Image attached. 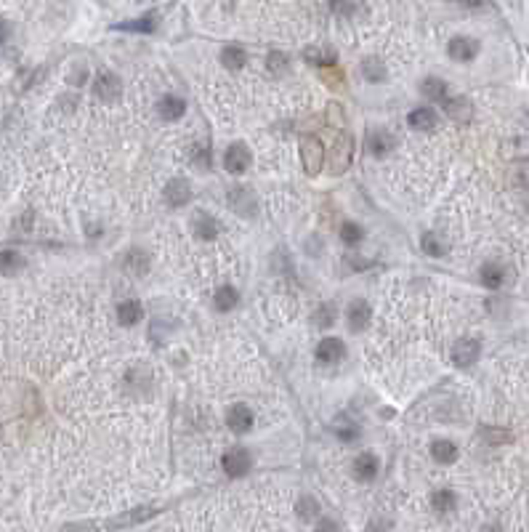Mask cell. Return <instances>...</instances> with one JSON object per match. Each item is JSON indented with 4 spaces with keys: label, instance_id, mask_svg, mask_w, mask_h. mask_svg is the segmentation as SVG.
I'll return each mask as SVG.
<instances>
[{
    "label": "cell",
    "instance_id": "cell-33",
    "mask_svg": "<svg viewBox=\"0 0 529 532\" xmlns=\"http://www.w3.org/2000/svg\"><path fill=\"white\" fill-rule=\"evenodd\" d=\"M154 27H157V16L154 14L141 16L138 22H131V24H122V30H136V32H152Z\"/></svg>",
    "mask_w": 529,
    "mask_h": 532
},
{
    "label": "cell",
    "instance_id": "cell-9",
    "mask_svg": "<svg viewBox=\"0 0 529 532\" xmlns=\"http://www.w3.org/2000/svg\"><path fill=\"white\" fill-rule=\"evenodd\" d=\"M192 200V189H189V182H184V179H173V182H168L165 186V202L170 208H181Z\"/></svg>",
    "mask_w": 529,
    "mask_h": 532
},
{
    "label": "cell",
    "instance_id": "cell-10",
    "mask_svg": "<svg viewBox=\"0 0 529 532\" xmlns=\"http://www.w3.org/2000/svg\"><path fill=\"white\" fill-rule=\"evenodd\" d=\"M227 424L234 434H247L253 428V412L247 410L245 405H234L227 415Z\"/></svg>",
    "mask_w": 529,
    "mask_h": 532
},
{
    "label": "cell",
    "instance_id": "cell-6",
    "mask_svg": "<svg viewBox=\"0 0 529 532\" xmlns=\"http://www.w3.org/2000/svg\"><path fill=\"white\" fill-rule=\"evenodd\" d=\"M93 91L96 96L101 99V102H115V99H120V80L112 75V72H101V75L96 77V86H93Z\"/></svg>",
    "mask_w": 529,
    "mask_h": 532
},
{
    "label": "cell",
    "instance_id": "cell-4",
    "mask_svg": "<svg viewBox=\"0 0 529 532\" xmlns=\"http://www.w3.org/2000/svg\"><path fill=\"white\" fill-rule=\"evenodd\" d=\"M479 351H482V344L476 338H460L453 346V362L457 367H469L479 360Z\"/></svg>",
    "mask_w": 529,
    "mask_h": 532
},
{
    "label": "cell",
    "instance_id": "cell-14",
    "mask_svg": "<svg viewBox=\"0 0 529 532\" xmlns=\"http://www.w3.org/2000/svg\"><path fill=\"white\" fill-rule=\"evenodd\" d=\"M192 232H195L200 240H213L218 234V221L208 216V213H197L192 218Z\"/></svg>",
    "mask_w": 529,
    "mask_h": 532
},
{
    "label": "cell",
    "instance_id": "cell-19",
    "mask_svg": "<svg viewBox=\"0 0 529 532\" xmlns=\"http://www.w3.org/2000/svg\"><path fill=\"white\" fill-rule=\"evenodd\" d=\"M479 274H482V282L489 290H498L500 285L505 282V269H503L500 264H484Z\"/></svg>",
    "mask_w": 529,
    "mask_h": 532
},
{
    "label": "cell",
    "instance_id": "cell-35",
    "mask_svg": "<svg viewBox=\"0 0 529 532\" xmlns=\"http://www.w3.org/2000/svg\"><path fill=\"white\" fill-rule=\"evenodd\" d=\"M317 322L319 328H330L335 322V306L333 304H325V306H319V312H317Z\"/></svg>",
    "mask_w": 529,
    "mask_h": 532
},
{
    "label": "cell",
    "instance_id": "cell-18",
    "mask_svg": "<svg viewBox=\"0 0 529 532\" xmlns=\"http://www.w3.org/2000/svg\"><path fill=\"white\" fill-rule=\"evenodd\" d=\"M184 109H186V104H184L181 99H176V96H165L157 104V112H160L163 120H179L184 115Z\"/></svg>",
    "mask_w": 529,
    "mask_h": 532
},
{
    "label": "cell",
    "instance_id": "cell-36",
    "mask_svg": "<svg viewBox=\"0 0 529 532\" xmlns=\"http://www.w3.org/2000/svg\"><path fill=\"white\" fill-rule=\"evenodd\" d=\"M341 237H343V243L348 245L359 243V240H362V229L357 227V224H351V221H346V224L341 227Z\"/></svg>",
    "mask_w": 529,
    "mask_h": 532
},
{
    "label": "cell",
    "instance_id": "cell-40",
    "mask_svg": "<svg viewBox=\"0 0 529 532\" xmlns=\"http://www.w3.org/2000/svg\"><path fill=\"white\" fill-rule=\"evenodd\" d=\"M359 6H335V11H343V14H354Z\"/></svg>",
    "mask_w": 529,
    "mask_h": 532
},
{
    "label": "cell",
    "instance_id": "cell-34",
    "mask_svg": "<svg viewBox=\"0 0 529 532\" xmlns=\"http://www.w3.org/2000/svg\"><path fill=\"white\" fill-rule=\"evenodd\" d=\"M266 67H269V72H274V75H282V72L288 70V56L279 54V51H272L269 59H266Z\"/></svg>",
    "mask_w": 529,
    "mask_h": 532
},
{
    "label": "cell",
    "instance_id": "cell-39",
    "mask_svg": "<svg viewBox=\"0 0 529 532\" xmlns=\"http://www.w3.org/2000/svg\"><path fill=\"white\" fill-rule=\"evenodd\" d=\"M6 38H8V24H6L3 19H0V46L6 43Z\"/></svg>",
    "mask_w": 529,
    "mask_h": 532
},
{
    "label": "cell",
    "instance_id": "cell-3",
    "mask_svg": "<svg viewBox=\"0 0 529 532\" xmlns=\"http://www.w3.org/2000/svg\"><path fill=\"white\" fill-rule=\"evenodd\" d=\"M301 160H303L306 173L317 176L322 163H325V150H322V144H319L314 136H303L301 138Z\"/></svg>",
    "mask_w": 529,
    "mask_h": 532
},
{
    "label": "cell",
    "instance_id": "cell-7",
    "mask_svg": "<svg viewBox=\"0 0 529 532\" xmlns=\"http://www.w3.org/2000/svg\"><path fill=\"white\" fill-rule=\"evenodd\" d=\"M343 354H346V346H343V341H341V338H322V341H319V346H317V360L319 362L330 365V362L343 360Z\"/></svg>",
    "mask_w": 529,
    "mask_h": 532
},
{
    "label": "cell",
    "instance_id": "cell-13",
    "mask_svg": "<svg viewBox=\"0 0 529 532\" xmlns=\"http://www.w3.org/2000/svg\"><path fill=\"white\" fill-rule=\"evenodd\" d=\"M441 106H444V112H447L455 122H469L471 115H473L469 99H450V96H447V99L441 102Z\"/></svg>",
    "mask_w": 529,
    "mask_h": 532
},
{
    "label": "cell",
    "instance_id": "cell-37",
    "mask_svg": "<svg viewBox=\"0 0 529 532\" xmlns=\"http://www.w3.org/2000/svg\"><path fill=\"white\" fill-rule=\"evenodd\" d=\"M482 437L492 442V444H503V442H511V431H500V428H484Z\"/></svg>",
    "mask_w": 529,
    "mask_h": 532
},
{
    "label": "cell",
    "instance_id": "cell-2",
    "mask_svg": "<svg viewBox=\"0 0 529 532\" xmlns=\"http://www.w3.org/2000/svg\"><path fill=\"white\" fill-rule=\"evenodd\" d=\"M221 466H224V471L231 476V479H240L245 474L250 471V453L245 450V447H231L224 453L221 458Z\"/></svg>",
    "mask_w": 529,
    "mask_h": 532
},
{
    "label": "cell",
    "instance_id": "cell-15",
    "mask_svg": "<svg viewBox=\"0 0 529 532\" xmlns=\"http://www.w3.org/2000/svg\"><path fill=\"white\" fill-rule=\"evenodd\" d=\"M370 317H373V312L364 301H354L348 306V328L351 330H364L370 325Z\"/></svg>",
    "mask_w": 529,
    "mask_h": 532
},
{
    "label": "cell",
    "instance_id": "cell-11",
    "mask_svg": "<svg viewBox=\"0 0 529 532\" xmlns=\"http://www.w3.org/2000/svg\"><path fill=\"white\" fill-rule=\"evenodd\" d=\"M391 147H396V141H393L391 134H386V131H380V128L367 134V150H370V154L383 157V154L391 152Z\"/></svg>",
    "mask_w": 529,
    "mask_h": 532
},
{
    "label": "cell",
    "instance_id": "cell-20",
    "mask_svg": "<svg viewBox=\"0 0 529 532\" xmlns=\"http://www.w3.org/2000/svg\"><path fill=\"white\" fill-rule=\"evenodd\" d=\"M125 269L133 274V277L147 274L149 272V256L141 253V250H128V256H125Z\"/></svg>",
    "mask_w": 529,
    "mask_h": 532
},
{
    "label": "cell",
    "instance_id": "cell-28",
    "mask_svg": "<svg viewBox=\"0 0 529 532\" xmlns=\"http://www.w3.org/2000/svg\"><path fill=\"white\" fill-rule=\"evenodd\" d=\"M22 266H24V259L16 250H3L0 253V272L3 274H16Z\"/></svg>",
    "mask_w": 529,
    "mask_h": 532
},
{
    "label": "cell",
    "instance_id": "cell-17",
    "mask_svg": "<svg viewBox=\"0 0 529 532\" xmlns=\"http://www.w3.org/2000/svg\"><path fill=\"white\" fill-rule=\"evenodd\" d=\"M431 456H434V460H439V463L450 466V463L457 460V447H455L450 440H437L431 444Z\"/></svg>",
    "mask_w": 529,
    "mask_h": 532
},
{
    "label": "cell",
    "instance_id": "cell-12",
    "mask_svg": "<svg viewBox=\"0 0 529 532\" xmlns=\"http://www.w3.org/2000/svg\"><path fill=\"white\" fill-rule=\"evenodd\" d=\"M375 474H378V458L375 456L362 453L359 458H354V476H357L359 482H370V479H375Z\"/></svg>",
    "mask_w": 529,
    "mask_h": 532
},
{
    "label": "cell",
    "instance_id": "cell-1",
    "mask_svg": "<svg viewBox=\"0 0 529 532\" xmlns=\"http://www.w3.org/2000/svg\"><path fill=\"white\" fill-rule=\"evenodd\" d=\"M351 157H354V138L348 134H338L330 147V170L333 173H343L351 166Z\"/></svg>",
    "mask_w": 529,
    "mask_h": 532
},
{
    "label": "cell",
    "instance_id": "cell-30",
    "mask_svg": "<svg viewBox=\"0 0 529 532\" xmlns=\"http://www.w3.org/2000/svg\"><path fill=\"white\" fill-rule=\"evenodd\" d=\"M154 514V508H138V511H131V514H125V517H117L109 522V527H128V524H136V522H144V519H149Z\"/></svg>",
    "mask_w": 529,
    "mask_h": 532
},
{
    "label": "cell",
    "instance_id": "cell-38",
    "mask_svg": "<svg viewBox=\"0 0 529 532\" xmlns=\"http://www.w3.org/2000/svg\"><path fill=\"white\" fill-rule=\"evenodd\" d=\"M317 532H341V527L335 524L333 519H322L317 524Z\"/></svg>",
    "mask_w": 529,
    "mask_h": 532
},
{
    "label": "cell",
    "instance_id": "cell-26",
    "mask_svg": "<svg viewBox=\"0 0 529 532\" xmlns=\"http://www.w3.org/2000/svg\"><path fill=\"white\" fill-rule=\"evenodd\" d=\"M229 202L234 205V211L242 213V216H247V202H250V208H253V198H250V192L245 189V186H234L231 189V195H229Z\"/></svg>",
    "mask_w": 529,
    "mask_h": 532
},
{
    "label": "cell",
    "instance_id": "cell-31",
    "mask_svg": "<svg viewBox=\"0 0 529 532\" xmlns=\"http://www.w3.org/2000/svg\"><path fill=\"white\" fill-rule=\"evenodd\" d=\"M221 61L227 64L229 70H240L242 64L247 61V56H245V51L237 46H227L224 51H221Z\"/></svg>",
    "mask_w": 529,
    "mask_h": 532
},
{
    "label": "cell",
    "instance_id": "cell-24",
    "mask_svg": "<svg viewBox=\"0 0 529 532\" xmlns=\"http://www.w3.org/2000/svg\"><path fill=\"white\" fill-rule=\"evenodd\" d=\"M240 301V296H237V290L231 288V285H224V288L215 290V309L218 312H229V309H234Z\"/></svg>",
    "mask_w": 529,
    "mask_h": 532
},
{
    "label": "cell",
    "instance_id": "cell-32",
    "mask_svg": "<svg viewBox=\"0 0 529 532\" xmlns=\"http://www.w3.org/2000/svg\"><path fill=\"white\" fill-rule=\"evenodd\" d=\"M295 511H298V517L301 519H311L319 514V501L317 498H311V495H303L298 506H295Z\"/></svg>",
    "mask_w": 529,
    "mask_h": 532
},
{
    "label": "cell",
    "instance_id": "cell-22",
    "mask_svg": "<svg viewBox=\"0 0 529 532\" xmlns=\"http://www.w3.org/2000/svg\"><path fill=\"white\" fill-rule=\"evenodd\" d=\"M303 59L309 61V64L330 67V64H335V51H330V48H306V51H303Z\"/></svg>",
    "mask_w": 529,
    "mask_h": 532
},
{
    "label": "cell",
    "instance_id": "cell-23",
    "mask_svg": "<svg viewBox=\"0 0 529 532\" xmlns=\"http://www.w3.org/2000/svg\"><path fill=\"white\" fill-rule=\"evenodd\" d=\"M423 93L431 99V102H444L447 99V83L444 80H439V77H425L423 80Z\"/></svg>",
    "mask_w": 529,
    "mask_h": 532
},
{
    "label": "cell",
    "instance_id": "cell-25",
    "mask_svg": "<svg viewBox=\"0 0 529 532\" xmlns=\"http://www.w3.org/2000/svg\"><path fill=\"white\" fill-rule=\"evenodd\" d=\"M455 503H457V498H455L453 490H439V492H434V495H431V506L437 508L439 514H447V511H453Z\"/></svg>",
    "mask_w": 529,
    "mask_h": 532
},
{
    "label": "cell",
    "instance_id": "cell-27",
    "mask_svg": "<svg viewBox=\"0 0 529 532\" xmlns=\"http://www.w3.org/2000/svg\"><path fill=\"white\" fill-rule=\"evenodd\" d=\"M362 72L370 83H383L386 75H389V72H386V67H383V61H378V59H364L362 61Z\"/></svg>",
    "mask_w": 529,
    "mask_h": 532
},
{
    "label": "cell",
    "instance_id": "cell-16",
    "mask_svg": "<svg viewBox=\"0 0 529 532\" xmlns=\"http://www.w3.org/2000/svg\"><path fill=\"white\" fill-rule=\"evenodd\" d=\"M407 122L412 128H418V131H431L437 125V112L431 106H418V109L409 112Z\"/></svg>",
    "mask_w": 529,
    "mask_h": 532
},
{
    "label": "cell",
    "instance_id": "cell-8",
    "mask_svg": "<svg viewBox=\"0 0 529 532\" xmlns=\"http://www.w3.org/2000/svg\"><path fill=\"white\" fill-rule=\"evenodd\" d=\"M447 51H450V56L455 61H471L476 59V54H479V40H473V38H453Z\"/></svg>",
    "mask_w": 529,
    "mask_h": 532
},
{
    "label": "cell",
    "instance_id": "cell-21",
    "mask_svg": "<svg viewBox=\"0 0 529 532\" xmlns=\"http://www.w3.org/2000/svg\"><path fill=\"white\" fill-rule=\"evenodd\" d=\"M144 317V309L138 301H122L117 306V319H120V325H136L138 319Z\"/></svg>",
    "mask_w": 529,
    "mask_h": 532
},
{
    "label": "cell",
    "instance_id": "cell-5",
    "mask_svg": "<svg viewBox=\"0 0 529 532\" xmlns=\"http://www.w3.org/2000/svg\"><path fill=\"white\" fill-rule=\"evenodd\" d=\"M224 166H227L229 173H245L247 166H250V152H247V147L245 144H231L224 154Z\"/></svg>",
    "mask_w": 529,
    "mask_h": 532
},
{
    "label": "cell",
    "instance_id": "cell-29",
    "mask_svg": "<svg viewBox=\"0 0 529 532\" xmlns=\"http://www.w3.org/2000/svg\"><path fill=\"white\" fill-rule=\"evenodd\" d=\"M423 250L428 256H444L447 253V243L439 237L437 232H425L423 234Z\"/></svg>",
    "mask_w": 529,
    "mask_h": 532
}]
</instances>
